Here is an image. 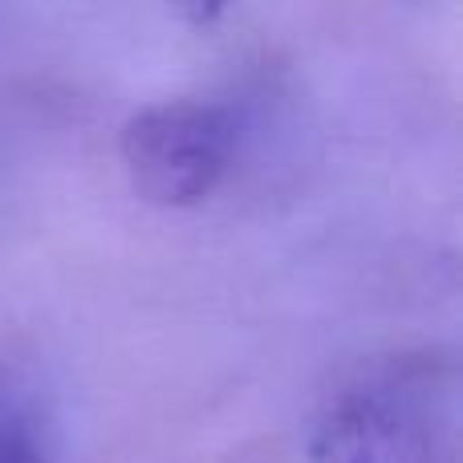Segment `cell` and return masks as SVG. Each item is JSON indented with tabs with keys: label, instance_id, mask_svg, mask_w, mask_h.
Instances as JSON below:
<instances>
[{
	"label": "cell",
	"instance_id": "cell-1",
	"mask_svg": "<svg viewBox=\"0 0 463 463\" xmlns=\"http://www.w3.org/2000/svg\"><path fill=\"white\" fill-rule=\"evenodd\" d=\"M135 195L151 208L179 212L203 203L228 175L236 118L216 102L171 98L130 114L118 138Z\"/></svg>",
	"mask_w": 463,
	"mask_h": 463
},
{
	"label": "cell",
	"instance_id": "cell-2",
	"mask_svg": "<svg viewBox=\"0 0 463 463\" xmlns=\"http://www.w3.org/2000/svg\"><path fill=\"white\" fill-rule=\"evenodd\" d=\"M309 463H427V435L402 399L362 386L326 411L313 431Z\"/></svg>",
	"mask_w": 463,
	"mask_h": 463
},
{
	"label": "cell",
	"instance_id": "cell-3",
	"mask_svg": "<svg viewBox=\"0 0 463 463\" xmlns=\"http://www.w3.org/2000/svg\"><path fill=\"white\" fill-rule=\"evenodd\" d=\"M0 463H49L33 427L16 415L0 423Z\"/></svg>",
	"mask_w": 463,
	"mask_h": 463
}]
</instances>
